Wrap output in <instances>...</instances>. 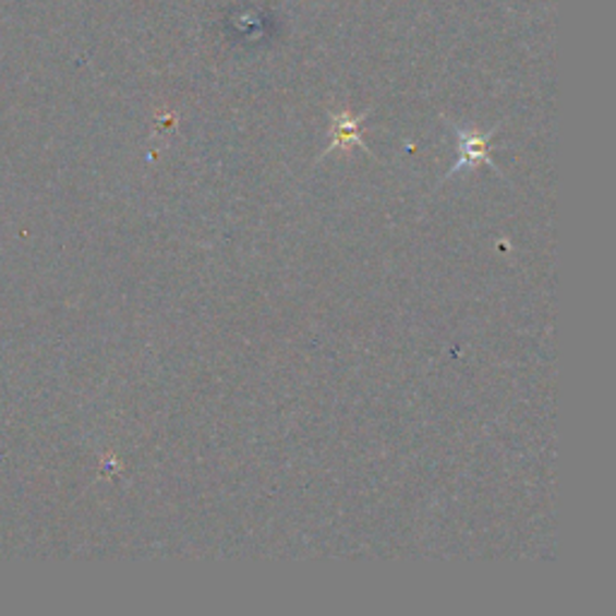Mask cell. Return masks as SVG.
I'll return each instance as SVG.
<instances>
[{"label": "cell", "mask_w": 616, "mask_h": 616, "mask_svg": "<svg viewBox=\"0 0 616 616\" xmlns=\"http://www.w3.org/2000/svg\"><path fill=\"white\" fill-rule=\"evenodd\" d=\"M496 131H498V125L490 133H474V131H462V128H456V133H458V161L450 167V171L446 173L444 179L456 177L460 169H472L476 165H482V161L498 171V167L494 165V159L490 155V143H492V137H494Z\"/></svg>", "instance_id": "obj_1"}, {"label": "cell", "mask_w": 616, "mask_h": 616, "mask_svg": "<svg viewBox=\"0 0 616 616\" xmlns=\"http://www.w3.org/2000/svg\"><path fill=\"white\" fill-rule=\"evenodd\" d=\"M366 116H354L352 113H335L333 116V143L325 147L323 155L335 153V149H347L350 145H359V147H366V143L362 141V123H364Z\"/></svg>", "instance_id": "obj_2"}]
</instances>
